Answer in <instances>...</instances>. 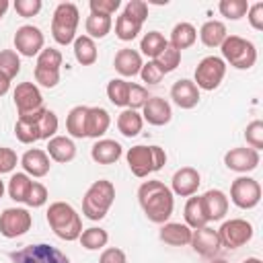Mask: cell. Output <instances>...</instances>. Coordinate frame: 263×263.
Masks as SVG:
<instances>
[{"label":"cell","instance_id":"obj_30","mask_svg":"<svg viewBox=\"0 0 263 263\" xmlns=\"http://www.w3.org/2000/svg\"><path fill=\"white\" fill-rule=\"evenodd\" d=\"M74 58L78 64L82 66H92L99 58V51H97V43L86 37V35H80L74 39Z\"/></svg>","mask_w":263,"mask_h":263},{"label":"cell","instance_id":"obj_17","mask_svg":"<svg viewBox=\"0 0 263 263\" xmlns=\"http://www.w3.org/2000/svg\"><path fill=\"white\" fill-rule=\"evenodd\" d=\"M199 185H201V177H199L197 168H193V166L179 168L171 179V191H173V195H179V197L195 195Z\"/></svg>","mask_w":263,"mask_h":263},{"label":"cell","instance_id":"obj_51","mask_svg":"<svg viewBox=\"0 0 263 263\" xmlns=\"http://www.w3.org/2000/svg\"><path fill=\"white\" fill-rule=\"evenodd\" d=\"M123 12H125L127 16H132V18H138V21L144 23V21L148 18V4H146L144 0H129V2L125 4Z\"/></svg>","mask_w":263,"mask_h":263},{"label":"cell","instance_id":"obj_57","mask_svg":"<svg viewBox=\"0 0 263 263\" xmlns=\"http://www.w3.org/2000/svg\"><path fill=\"white\" fill-rule=\"evenodd\" d=\"M242 263H263V261H261V259H257V257H247Z\"/></svg>","mask_w":263,"mask_h":263},{"label":"cell","instance_id":"obj_38","mask_svg":"<svg viewBox=\"0 0 263 263\" xmlns=\"http://www.w3.org/2000/svg\"><path fill=\"white\" fill-rule=\"evenodd\" d=\"M107 97L115 107L127 109V97H129V82L123 78H113L107 84Z\"/></svg>","mask_w":263,"mask_h":263},{"label":"cell","instance_id":"obj_22","mask_svg":"<svg viewBox=\"0 0 263 263\" xmlns=\"http://www.w3.org/2000/svg\"><path fill=\"white\" fill-rule=\"evenodd\" d=\"M144 62H142V53L132 49V47H123L115 53V60H113V68L123 76V78H132L136 74H140Z\"/></svg>","mask_w":263,"mask_h":263},{"label":"cell","instance_id":"obj_31","mask_svg":"<svg viewBox=\"0 0 263 263\" xmlns=\"http://www.w3.org/2000/svg\"><path fill=\"white\" fill-rule=\"evenodd\" d=\"M183 216H185V224L191 228V230H197V228H203L208 226V218L203 214V208H201V197L197 195H191L185 203V210H183Z\"/></svg>","mask_w":263,"mask_h":263},{"label":"cell","instance_id":"obj_5","mask_svg":"<svg viewBox=\"0 0 263 263\" xmlns=\"http://www.w3.org/2000/svg\"><path fill=\"white\" fill-rule=\"evenodd\" d=\"M80 12L74 2H60L53 10L51 18V37L60 45H70L76 39V29H78Z\"/></svg>","mask_w":263,"mask_h":263},{"label":"cell","instance_id":"obj_20","mask_svg":"<svg viewBox=\"0 0 263 263\" xmlns=\"http://www.w3.org/2000/svg\"><path fill=\"white\" fill-rule=\"evenodd\" d=\"M201 197V208L208 218V222H218L228 214V197L220 189H210Z\"/></svg>","mask_w":263,"mask_h":263},{"label":"cell","instance_id":"obj_50","mask_svg":"<svg viewBox=\"0 0 263 263\" xmlns=\"http://www.w3.org/2000/svg\"><path fill=\"white\" fill-rule=\"evenodd\" d=\"M90 12L95 14H105V16H111L119 6L121 2L119 0H90Z\"/></svg>","mask_w":263,"mask_h":263},{"label":"cell","instance_id":"obj_25","mask_svg":"<svg viewBox=\"0 0 263 263\" xmlns=\"http://www.w3.org/2000/svg\"><path fill=\"white\" fill-rule=\"evenodd\" d=\"M121 154H123L121 144L115 142V140H107V138L97 140L90 148V158L97 164H113L121 158Z\"/></svg>","mask_w":263,"mask_h":263},{"label":"cell","instance_id":"obj_52","mask_svg":"<svg viewBox=\"0 0 263 263\" xmlns=\"http://www.w3.org/2000/svg\"><path fill=\"white\" fill-rule=\"evenodd\" d=\"M33 76H35V82L41 84V86H45V88H53V86H58V82H60V72H51V70L35 68Z\"/></svg>","mask_w":263,"mask_h":263},{"label":"cell","instance_id":"obj_16","mask_svg":"<svg viewBox=\"0 0 263 263\" xmlns=\"http://www.w3.org/2000/svg\"><path fill=\"white\" fill-rule=\"evenodd\" d=\"M193 251L205 259H214L218 255V251L222 249L220 245V238H218V230L210 228V226H203V228H197L191 232V242Z\"/></svg>","mask_w":263,"mask_h":263},{"label":"cell","instance_id":"obj_42","mask_svg":"<svg viewBox=\"0 0 263 263\" xmlns=\"http://www.w3.org/2000/svg\"><path fill=\"white\" fill-rule=\"evenodd\" d=\"M154 62H156V66L162 70V74H168V72L177 70V66L181 64V51L175 49L173 45H166V47L158 53V58H156Z\"/></svg>","mask_w":263,"mask_h":263},{"label":"cell","instance_id":"obj_6","mask_svg":"<svg viewBox=\"0 0 263 263\" xmlns=\"http://www.w3.org/2000/svg\"><path fill=\"white\" fill-rule=\"evenodd\" d=\"M222 49V60L224 64H230L236 70H249L257 62V47L253 41L238 37V35H228L224 43L220 45Z\"/></svg>","mask_w":263,"mask_h":263},{"label":"cell","instance_id":"obj_45","mask_svg":"<svg viewBox=\"0 0 263 263\" xmlns=\"http://www.w3.org/2000/svg\"><path fill=\"white\" fill-rule=\"evenodd\" d=\"M45 201H47V189H45V185L33 181V185H31V189L27 193L25 203L29 208H41V205H45Z\"/></svg>","mask_w":263,"mask_h":263},{"label":"cell","instance_id":"obj_41","mask_svg":"<svg viewBox=\"0 0 263 263\" xmlns=\"http://www.w3.org/2000/svg\"><path fill=\"white\" fill-rule=\"evenodd\" d=\"M218 10L222 16L230 18V21H238L247 14L249 10V2L247 0H220Z\"/></svg>","mask_w":263,"mask_h":263},{"label":"cell","instance_id":"obj_46","mask_svg":"<svg viewBox=\"0 0 263 263\" xmlns=\"http://www.w3.org/2000/svg\"><path fill=\"white\" fill-rule=\"evenodd\" d=\"M140 76H142V80H144L148 86H154V84H158V82L164 78L162 70L156 66V62H154V60H150V62H146V64L142 66Z\"/></svg>","mask_w":263,"mask_h":263},{"label":"cell","instance_id":"obj_24","mask_svg":"<svg viewBox=\"0 0 263 263\" xmlns=\"http://www.w3.org/2000/svg\"><path fill=\"white\" fill-rule=\"evenodd\" d=\"M47 156L55 162H70L76 158V144L72 142V138L68 136H53L47 140Z\"/></svg>","mask_w":263,"mask_h":263},{"label":"cell","instance_id":"obj_2","mask_svg":"<svg viewBox=\"0 0 263 263\" xmlns=\"http://www.w3.org/2000/svg\"><path fill=\"white\" fill-rule=\"evenodd\" d=\"M47 224L49 228L53 230V234L62 240H78L80 232L84 230L82 228V220H80V214L66 201H53L49 208H47Z\"/></svg>","mask_w":263,"mask_h":263},{"label":"cell","instance_id":"obj_9","mask_svg":"<svg viewBox=\"0 0 263 263\" xmlns=\"http://www.w3.org/2000/svg\"><path fill=\"white\" fill-rule=\"evenodd\" d=\"M255 230H253V224L242 220V218H232V220H226L220 228H218V238H220V245L226 247V249H238L242 245H247L251 238H253Z\"/></svg>","mask_w":263,"mask_h":263},{"label":"cell","instance_id":"obj_27","mask_svg":"<svg viewBox=\"0 0 263 263\" xmlns=\"http://www.w3.org/2000/svg\"><path fill=\"white\" fill-rule=\"evenodd\" d=\"M226 37H228V31L222 21H205L199 29V39L205 47H220Z\"/></svg>","mask_w":263,"mask_h":263},{"label":"cell","instance_id":"obj_1","mask_svg":"<svg viewBox=\"0 0 263 263\" xmlns=\"http://www.w3.org/2000/svg\"><path fill=\"white\" fill-rule=\"evenodd\" d=\"M138 201L146 218L154 224L168 222L175 210V195L162 181H144L138 187Z\"/></svg>","mask_w":263,"mask_h":263},{"label":"cell","instance_id":"obj_59","mask_svg":"<svg viewBox=\"0 0 263 263\" xmlns=\"http://www.w3.org/2000/svg\"><path fill=\"white\" fill-rule=\"evenodd\" d=\"M210 263H228V261H226V259H212Z\"/></svg>","mask_w":263,"mask_h":263},{"label":"cell","instance_id":"obj_4","mask_svg":"<svg viewBox=\"0 0 263 263\" xmlns=\"http://www.w3.org/2000/svg\"><path fill=\"white\" fill-rule=\"evenodd\" d=\"M125 158H127L129 171L138 179H144L150 173H156L166 164V152L160 146H144V144L132 146Z\"/></svg>","mask_w":263,"mask_h":263},{"label":"cell","instance_id":"obj_37","mask_svg":"<svg viewBox=\"0 0 263 263\" xmlns=\"http://www.w3.org/2000/svg\"><path fill=\"white\" fill-rule=\"evenodd\" d=\"M166 45H168V41H166L164 35L158 33V31H148V33L142 37V41H140L142 53H144L146 58H150V60H156L158 53H160Z\"/></svg>","mask_w":263,"mask_h":263},{"label":"cell","instance_id":"obj_23","mask_svg":"<svg viewBox=\"0 0 263 263\" xmlns=\"http://www.w3.org/2000/svg\"><path fill=\"white\" fill-rule=\"evenodd\" d=\"M191 228L181 222H164L158 230V238L171 247H185L191 242Z\"/></svg>","mask_w":263,"mask_h":263},{"label":"cell","instance_id":"obj_29","mask_svg":"<svg viewBox=\"0 0 263 263\" xmlns=\"http://www.w3.org/2000/svg\"><path fill=\"white\" fill-rule=\"evenodd\" d=\"M144 127V119L142 113L134 111V109H123L117 115V129L121 132V136L125 138H136Z\"/></svg>","mask_w":263,"mask_h":263},{"label":"cell","instance_id":"obj_19","mask_svg":"<svg viewBox=\"0 0 263 263\" xmlns=\"http://www.w3.org/2000/svg\"><path fill=\"white\" fill-rule=\"evenodd\" d=\"M21 166L23 171L29 175V177H35V179H41L49 173V166H51V158L47 156L45 150L41 148H31L27 150L23 156H21Z\"/></svg>","mask_w":263,"mask_h":263},{"label":"cell","instance_id":"obj_32","mask_svg":"<svg viewBox=\"0 0 263 263\" xmlns=\"http://www.w3.org/2000/svg\"><path fill=\"white\" fill-rule=\"evenodd\" d=\"M111 27H113V18H111V16L95 14V12H90V14L86 16V23H84L86 37H90L92 41L107 37V35L111 33Z\"/></svg>","mask_w":263,"mask_h":263},{"label":"cell","instance_id":"obj_48","mask_svg":"<svg viewBox=\"0 0 263 263\" xmlns=\"http://www.w3.org/2000/svg\"><path fill=\"white\" fill-rule=\"evenodd\" d=\"M16 162H18V156L12 148H6V146H0V175L4 173H12L16 168Z\"/></svg>","mask_w":263,"mask_h":263},{"label":"cell","instance_id":"obj_47","mask_svg":"<svg viewBox=\"0 0 263 263\" xmlns=\"http://www.w3.org/2000/svg\"><path fill=\"white\" fill-rule=\"evenodd\" d=\"M58 115L51 111V109H43V115H41V134H43V140H49L55 136L58 132Z\"/></svg>","mask_w":263,"mask_h":263},{"label":"cell","instance_id":"obj_33","mask_svg":"<svg viewBox=\"0 0 263 263\" xmlns=\"http://www.w3.org/2000/svg\"><path fill=\"white\" fill-rule=\"evenodd\" d=\"M86 111L88 107L84 105H76L70 109L66 117V129L72 138H86Z\"/></svg>","mask_w":263,"mask_h":263},{"label":"cell","instance_id":"obj_49","mask_svg":"<svg viewBox=\"0 0 263 263\" xmlns=\"http://www.w3.org/2000/svg\"><path fill=\"white\" fill-rule=\"evenodd\" d=\"M41 6H43L41 0H16L14 2V10L18 12V16H25V18L39 14Z\"/></svg>","mask_w":263,"mask_h":263},{"label":"cell","instance_id":"obj_26","mask_svg":"<svg viewBox=\"0 0 263 263\" xmlns=\"http://www.w3.org/2000/svg\"><path fill=\"white\" fill-rule=\"evenodd\" d=\"M111 125V115L103 107H88L86 111V138L99 140Z\"/></svg>","mask_w":263,"mask_h":263},{"label":"cell","instance_id":"obj_21","mask_svg":"<svg viewBox=\"0 0 263 263\" xmlns=\"http://www.w3.org/2000/svg\"><path fill=\"white\" fill-rule=\"evenodd\" d=\"M171 99L181 109H193L199 103V88L195 86L193 80L181 78L171 86Z\"/></svg>","mask_w":263,"mask_h":263},{"label":"cell","instance_id":"obj_58","mask_svg":"<svg viewBox=\"0 0 263 263\" xmlns=\"http://www.w3.org/2000/svg\"><path fill=\"white\" fill-rule=\"evenodd\" d=\"M4 191H6V187H4V181L0 179V199H2V195H4Z\"/></svg>","mask_w":263,"mask_h":263},{"label":"cell","instance_id":"obj_3","mask_svg":"<svg viewBox=\"0 0 263 263\" xmlns=\"http://www.w3.org/2000/svg\"><path fill=\"white\" fill-rule=\"evenodd\" d=\"M113 201H115V185L107 179H99L86 189L82 197V214L88 220L99 222L107 216Z\"/></svg>","mask_w":263,"mask_h":263},{"label":"cell","instance_id":"obj_10","mask_svg":"<svg viewBox=\"0 0 263 263\" xmlns=\"http://www.w3.org/2000/svg\"><path fill=\"white\" fill-rule=\"evenodd\" d=\"M230 199L240 210H253L261 201V185L253 177H238L230 185Z\"/></svg>","mask_w":263,"mask_h":263},{"label":"cell","instance_id":"obj_56","mask_svg":"<svg viewBox=\"0 0 263 263\" xmlns=\"http://www.w3.org/2000/svg\"><path fill=\"white\" fill-rule=\"evenodd\" d=\"M8 6H10V4H8V0H0V18H2L4 14H6Z\"/></svg>","mask_w":263,"mask_h":263},{"label":"cell","instance_id":"obj_7","mask_svg":"<svg viewBox=\"0 0 263 263\" xmlns=\"http://www.w3.org/2000/svg\"><path fill=\"white\" fill-rule=\"evenodd\" d=\"M10 259H12V263H70L66 253H62L60 249H55L47 242L27 245L18 251H12Z\"/></svg>","mask_w":263,"mask_h":263},{"label":"cell","instance_id":"obj_15","mask_svg":"<svg viewBox=\"0 0 263 263\" xmlns=\"http://www.w3.org/2000/svg\"><path fill=\"white\" fill-rule=\"evenodd\" d=\"M43 109L31 113V115H21L16 119V123H14V136H16L18 142H23V144H35V142L43 140V134H41V115H43Z\"/></svg>","mask_w":263,"mask_h":263},{"label":"cell","instance_id":"obj_13","mask_svg":"<svg viewBox=\"0 0 263 263\" xmlns=\"http://www.w3.org/2000/svg\"><path fill=\"white\" fill-rule=\"evenodd\" d=\"M12 99H14V107L18 111V117L21 115H31V113L43 109V97H41V90L35 82L16 84V88L12 92Z\"/></svg>","mask_w":263,"mask_h":263},{"label":"cell","instance_id":"obj_35","mask_svg":"<svg viewBox=\"0 0 263 263\" xmlns=\"http://www.w3.org/2000/svg\"><path fill=\"white\" fill-rule=\"evenodd\" d=\"M142 21H138V18H132V16H127L125 12H121L119 16H117V21H115V35H117V39H121V41H134L136 37H138V33L142 31Z\"/></svg>","mask_w":263,"mask_h":263},{"label":"cell","instance_id":"obj_40","mask_svg":"<svg viewBox=\"0 0 263 263\" xmlns=\"http://www.w3.org/2000/svg\"><path fill=\"white\" fill-rule=\"evenodd\" d=\"M0 72L8 80H12L21 72V58L14 49H2L0 51Z\"/></svg>","mask_w":263,"mask_h":263},{"label":"cell","instance_id":"obj_11","mask_svg":"<svg viewBox=\"0 0 263 263\" xmlns=\"http://www.w3.org/2000/svg\"><path fill=\"white\" fill-rule=\"evenodd\" d=\"M33 218L25 208H6L0 214V234L4 238H16L31 230Z\"/></svg>","mask_w":263,"mask_h":263},{"label":"cell","instance_id":"obj_36","mask_svg":"<svg viewBox=\"0 0 263 263\" xmlns=\"http://www.w3.org/2000/svg\"><path fill=\"white\" fill-rule=\"evenodd\" d=\"M31 185H33V179L27 173H14L10 177V181H8V187H6L10 199H14L16 203H25Z\"/></svg>","mask_w":263,"mask_h":263},{"label":"cell","instance_id":"obj_18","mask_svg":"<svg viewBox=\"0 0 263 263\" xmlns=\"http://www.w3.org/2000/svg\"><path fill=\"white\" fill-rule=\"evenodd\" d=\"M142 119L148 121L150 125H166L171 119H173V109H171V103L162 97H150L146 101V105L142 107Z\"/></svg>","mask_w":263,"mask_h":263},{"label":"cell","instance_id":"obj_12","mask_svg":"<svg viewBox=\"0 0 263 263\" xmlns=\"http://www.w3.org/2000/svg\"><path fill=\"white\" fill-rule=\"evenodd\" d=\"M43 45H45V37H43L39 27L23 25V27L16 29V33H14V49H16V53H21L25 58H33V55L41 53Z\"/></svg>","mask_w":263,"mask_h":263},{"label":"cell","instance_id":"obj_55","mask_svg":"<svg viewBox=\"0 0 263 263\" xmlns=\"http://www.w3.org/2000/svg\"><path fill=\"white\" fill-rule=\"evenodd\" d=\"M8 90H10V80L0 72V97H4Z\"/></svg>","mask_w":263,"mask_h":263},{"label":"cell","instance_id":"obj_8","mask_svg":"<svg viewBox=\"0 0 263 263\" xmlns=\"http://www.w3.org/2000/svg\"><path fill=\"white\" fill-rule=\"evenodd\" d=\"M226 76V64L218 55H205L195 68V86L199 90H214Z\"/></svg>","mask_w":263,"mask_h":263},{"label":"cell","instance_id":"obj_53","mask_svg":"<svg viewBox=\"0 0 263 263\" xmlns=\"http://www.w3.org/2000/svg\"><path fill=\"white\" fill-rule=\"evenodd\" d=\"M247 18H249V25L255 31H263V2L251 4L249 10H247Z\"/></svg>","mask_w":263,"mask_h":263},{"label":"cell","instance_id":"obj_43","mask_svg":"<svg viewBox=\"0 0 263 263\" xmlns=\"http://www.w3.org/2000/svg\"><path fill=\"white\" fill-rule=\"evenodd\" d=\"M245 140H247L249 148H253V150H257V152L263 148V121H261V119H255V121H251V123L247 125V129H245Z\"/></svg>","mask_w":263,"mask_h":263},{"label":"cell","instance_id":"obj_28","mask_svg":"<svg viewBox=\"0 0 263 263\" xmlns=\"http://www.w3.org/2000/svg\"><path fill=\"white\" fill-rule=\"evenodd\" d=\"M197 39V29L191 25V23H177L171 31V41L168 45H173L175 49L183 51L187 47H191Z\"/></svg>","mask_w":263,"mask_h":263},{"label":"cell","instance_id":"obj_14","mask_svg":"<svg viewBox=\"0 0 263 263\" xmlns=\"http://www.w3.org/2000/svg\"><path fill=\"white\" fill-rule=\"evenodd\" d=\"M259 152L253 150V148H247V146H240V148H230L226 154H224V164L226 168L234 171V173H251L259 166Z\"/></svg>","mask_w":263,"mask_h":263},{"label":"cell","instance_id":"obj_54","mask_svg":"<svg viewBox=\"0 0 263 263\" xmlns=\"http://www.w3.org/2000/svg\"><path fill=\"white\" fill-rule=\"evenodd\" d=\"M99 263H127V257L121 249L109 247V249H103V253L99 257Z\"/></svg>","mask_w":263,"mask_h":263},{"label":"cell","instance_id":"obj_44","mask_svg":"<svg viewBox=\"0 0 263 263\" xmlns=\"http://www.w3.org/2000/svg\"><path fill=\"white\" fill-rule=\"evenodd\" d=\"M148 99H150V95H148V88H146V86H142V84H132V82H129L127 109L138 111V109H142V107L146 105V101H148Z\"/></svg>","mask_w":263,"mask_h":263},{"label":"cell","instance_id":"obj_34","mask_svg":"<svg viewBox=\"0 0 263 263\" xmlns=\"http://www.w3.org/2000/svg\"><path fill=\"white\" fill-rule=\"evenodd\" d=\"M82 249L86 251H99V249H105L107 242H109V234L105 228H97V226H90V228H84L78 236Z\"/></svg>","mask_w":263,"mask_h":263},{"label":"cell","instance_id":"obj_39","mask_svg":"<svg viewBox=\"0 0 263 263\" xmlns=\"http://www.w3.org/2000/svg\"><path fill=\"white\" fill-rule=\"evenodd\" d=\"M62 51L60 49H53V47H43L41 53L37 55V64L35 68H41V70H51V72H60V66H62Z\"/></svg>","mask_w":263,"mask_h":263}]
</instances>
